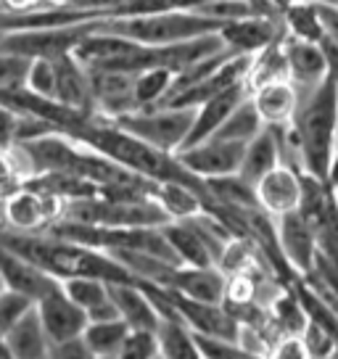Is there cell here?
<instances>
[{
  "label": "cell",
  "instance_id": "obj_1",
  "mask_svg": "<svg viewBox=\"0 0 338 359\" xmlns=\"http://www.w3.org/2000/svg\"><path fill=\"white\" fill-rule=\"evenodd\" d=\"M299 111L291 124L299 161L306 175L325 180L338 146V79L327 77L320 88L299 93Z\"/></svg>",
  "mask_w": 338,
  "mask_h": 359
},
{
  "label": "cell",
  "instance_id": "obj_2",
  "mask_svg": "<svg viewBox=\"0 0 338 359\" xmlns=\"http://www.w3.org/2000/svg\"><path fill=\"white\" fill-rule=\"evenodd\" d=\"M225 24L209 19L198 11L148 13V16H109L101 19L103 32L119 34L140 45H175L188 43L203 34H217Z\"/></svg>",
  "mask_w": 338,
  "mask_h": 359
},
{
  "label": "cell",
  "instance_id": "obj_3",
  "mask_svg": "<svg viewBox=\"0 0 338 359\" xmlns=\"http://www.w3.org/2000/svg\"><path fill=\"white\" fill-rule=\"evenodd\" d=\"M61 219L98 227H161L169 222L154 198H85L64 203Z\"/></svg>",
  "mask_w": 338,
  "mask_h": 359
},
{
  "label": "cell",
  "instance_id": "obj_4",
  "mask_svg": "<svg viewBox=\"0 0 338 359\" xmlns=\"http://www.w3.org/2000/svg\"><path fill=\"white\" fill-rule=\"evenodd\" d=\"M193 109H146V111H133L127 116H119L114 122L130 135H135L137 140L148 143L161 154H177L185 146V137L191 133L193 124Z\"/></svg>",
  "mask_w": 338,
  "mask_h": 359
},
{
  "label": "cell",
  "instance_id": "obj_5",
  "mask_svg": "<svg viewBox=\"0 0 338 359\" xmlns=\"http://www.w3.org/2000/svg\"><path fill=\"white\" fill-rule=\"evenodd\" d=\"M101 19L72 24V27H53V29H22V32H6L0 40V50L22 58H61L77 50V45L90 32L98 29Z\"/></svg>",
  "mask_w": 338,
  "mask_h": 359
},
{
  "label": "cell",
  "instance_id": "obj_6",
  "mask_svg": "<svg viewBox=\"0 0 338 359\" xmlns=\"http://www.w3.org/2000/svg\"><path fill=\"white\" fill-rule=\"evenodd\" d=\"M243 148H246L243 143L206 137V140L196 143V146L177 151L175 158L198 180H212V177H225V175H236L238 169H241Z\"/></svg>",
  "mask_w": 338,
  "mask_h": 359
},
{
  "label": "cell",
  "instance_id": "obj_7",
  "mask_svg": "<svg viewBox=\"0 0 338 359\" xmlns=\"http://www.w3.org/2000/svg\"><path fill=\"white\" fill-rule=\"evenodd\" d=\"M219 37L225 43L227 50H233L238 56H257L264 48L280 43L285 37L280 16H259L251 13L243 19H233L219 29Z\"/></svg>",
  "mask_w": 338,
  "mask_h": 359
},
{
  "label": "cell",
  "instance_id": "obj_8",
  "mask_svg": "<svg viewBox=\"0 0 338 359\" xmlns=\"http://www.w3.org/2000/svg\"><path fill=\"white\" fill-rule=\"evenodd\" d=\"M169 299H172V306H175L177 317L191 327L196 336L230 338V341H238V336H241V323L225 304L193 302V299H185V296L172 291H169Z\"/></svg>",
  "mask_w": 338,
  "mask_h": 359
},
{
  "label": "cell",
  "instance_id": "obj_9",
  "mask_svg": "<svg viewBox=\"0 0 338 359\" xmlns=\"http://www.w3.org/2000/svg\"><path fill=\"white\" fill-rule=\"evenodd\" d=\"M302 191H304V169L278 164L257 182V201L262 212H267L275 219L299 209Z\"/></svg>",
  "mask_w": 338,
  "mask_h": 359
},
{
  "label": "cell",
  "instance_id": "obj_10",
  "mask_svg": "<svg viewBox=\"0 0 338 359\" xmlns=\"http://www.w3.org/2000/svg\"><path fill=\"white\" fill-rule=\"evenodd\" d=\"M34 309H37V317L46 327L50 344H64L72 338H82L85 327L90 323L88 314L69 299L61 285L46 293L40 302L34 304Z\"/></svg>",
  "mask_w": 338,
  "mask_h": 359
},
{
  "label": "cell",
  "instance_id": "obj_11",
  "mask_svg": "<svg viewBox=\"0 0 338 359\" xmlns=\"http://www.w3.org/2000/svg\"><path fill=\"white\" fill-rule=\"evenodd\" d=\"M90 74L95 114L103 119H119L137 111L135 103V74L122 72H88Z\"/></svg>",
  "mask_w": 338,
  "mask_h": 359
},
{
  "label": "cell",
  "instance_id": "obj_12",
  "mask_svg": "<svg viewBox=\"0 0 338 359\" xmlns=\"http://www.w3.org/2000/svg\"><path fill=\"white\" fill-rule=\"evenodd\" d=\"M275 230H278V243H280L283 257L288 259L299 275H309L317 259V236L299 212H288L283 217H275Z\"/></svg>",
  "mask_w": 338,
  "mask_h": 359
},
{
  "label": "cell",
  "instance_id": "obj_13",
  "mask_svg": "<svg viewBox=\"0 0 338 359\" xmlns=\"http://www.w3.org/2000/svg\"><path fill=\"white\" fill-rule=\"evenodd\" d=\"M0 278H3L6 288L29 296L34 304L61 285V280L48 275L46 269H40L29 259H24L22 254H16L3 243H0Z\"/></svg>",
  "mask_w": 338,
  "mask_h": 359
},
{
  "label": "cell",
  "instance_id": "obj_14",
  "mask_svg": "<svg viewBox=\"0 0 338 359\" xmlns=\"http://www.w3.org/2000/svg\"><path fill=\"white\" fill-rule=\"evenodd\" d=\"M248 95H251V88H248V82L243 79V82H238V85H233V88L217 93L215 98H209L206 103H201V106L196 109V114H193L191 133H188V137H185V146L182 148L196 146V143H201V140H206V137H212V135L227 122V116L236 111Z\"/></svg>",
  "mask_w": 338,
  "mask_h": 359
},
{
  "label": "cell",
  "instance_id": "obj_15",
  "mask_svg": "<svg viewBox=\"0 0 338 359\" xmlns=\"http://www.w3.org/2000/svg\"><path fill=\"white\" fill-rule=\"evenodd\" d=\"M164 288L193 302L225 304L227 275L219 267H175L167 275Z\"/></svg>",
  "mask_w": 338,
  "mask_h": 359
},
{
  "label": "cell",
  "instance_id": "obj_16",
  "mask_svg": "<svg viewBox=\"0 0 338 359\" xmlns=\"http://www.w3.org/2000/svg\"><path fill=\"white\" fill-rule=\"evenodd\" d=\"M283 53L288 61V79L299 93L320 88L327 79V61L320 43H306L296 37H283Z\"/></svg>",
  "mask_w": 338,
  "mask_h": 359
},
{
  "label": "cell",
  "instance_id": "obj_17",
  "mask_svg": "<svg viewBox=\"0 0 338 359\" xmlns=\"http://www.w3.org/2000/svg\"><path fill=\"white\" fill-rule=\"evenodd\" d=\"M251 101L259 111L264 127H288L299 111V90L291 79H275L251 90Z\"/></svg>",
  "mask_w": 338,
  "mask_h": 359
},
{
  "label": "cell",
  "instance_id": "obj_18",
  "mask_svg": "<svg viewBox=\"0 0 338 359\" xmlns=\"http://www.w3.org/2000/svg\"><path fill=\"white\" fill-rule=\"evenodd\" d=\"M53 64H56V95H53V101L79 114H95L88 69L82 67L72 53L53 58Z\"/></svg>",
  "mask_w": 338,
  "mask_h": 359
},
{
  "label": "cell",
  "instance_id": "obj_19",
  "mask_svg": "<svg viewBox=\"0 0 338 359\" xmlns=\"http://www.w3.org/2000/svg\"><path fill=\"white\" fill-rule=\"evenodd\" d=\"M154 288L156 285H148V288H140V285H109L114 304L119 309V317L127 323L130 330H151V333H156L158 323H161V312H158L154 299H151Z\"/></svg>",
  "mask_w": 338,
  "mask_h": 359
},
{
  "label": "cell",
  "instance_id": "obj_20",
  "mask_svg": "<svg viewBox=\"0 0 338 359\" xmlns=\"http://www.w3.org/2000/svg\"><path fill=\"white\" fill-rule=\"evenodd\" d=\"M61 288L82 312L88 314L90 323L122 320L111 299V291H109V283L95 280V278H69V280H61Z\"/></svg>",
  "mask_w": 338,
  "mask_h": 359
},
{
  "label": "cell",
  "instance_id": "obj_21",
  "mask_svg": "<svg viewBox=\"0 0 338 359\" xmlns=\"http://www.w3.org/2000/svg\"><path fill=\"white\" fill-rule=\"evenodd\" d=\"M154 201L164 209L169 219H191L196 214L206 212V203L212 201V196L206 191V185H188V182H156L154 185Z\"/></svg>",
  "mask_w": 338,
  "mask_h": 359
},
{
  "label": "cell",
  "instance_id": "obj_22",
  "mask_svg": "<svg viewBox=\"0 0 338 359\" xmlns=\"http://www.w3.org/2000/svg\"><path fill=\"white\" fill-rule=\"evenodd\" d=\"M161 233L175 251L180 267H217L212 251L185 219H169L167 224H161Z\"/></svg>",
  "mask_w": 338,
  "mask_h": 359
},
{
  "label": "cell",
  "instance_id": "obj_23",
  "mask_svg": "<svg viewBox=\"0 0 338 359\" xmlns=\"http://www.w3.org/2000/svg\"><path fill=\"white\" fill-rule=\"evenodd\" d=\"M278 164H283L280 156V143H278V135L272 127H264L254 140H248L243 148V158H241V169L238 175L248 182H259L270 169H275Z\"/></svg>",
  "mask_w": 338,
  "mask_h": 359
},
{
  "label": "cell",
  "instance_id": "obj_24",
  "mask_svg": "<svg viewBox=\"0 0 338 359\" xmlns=\"http://www.w3.org/2000/svg\"><path fill=\"white\" fill-rule=\"evenodd\" d=\"M6 341H8L11 359H50L53 344H50L46 327L37 317V309H32L22 323H16L6 333Z\"/></svg>",
  "mask_w": 338,
  "mask_h": 359
},
{
  "label": "cell",
  "instance_id": "obj_25",
  "mask_svg": "<svg viewBox=\"0 0 338 359\" xmlns=\"http://www.w3.org/2000/svg\"><path fill=\"white\" fill-rule=\"evenodd\" d=\"M156 341L161 359H203L196 333L180 317H161L156 327Z\"/></svg>",
  "mask_w": 338,
  "mask_h": 359
},
{
  "label": "cell",
  "instance_id": "obj_26",
  "mask_svg": "<svg viewBox=\"0 0 338 359\" xmlns=\"http://www.w3.org/2000/svg\"><path fill=\"white\" fill-rule=\"evenodd\" d=\"M206 191L212 196V201L227 209H257V185L243 180L241 175H225V177H212L203 180Z\"/></svg>",
  "mask_w": 338,
  "mask_h": 359
},
{
  "label": "cell",
  "instance_id": "obj_27",
  "mask_svg": "<svg viewBox=\"0 0 338 359\" xmlns=\"http://www.w3.org/2000/svg\"><path fill=\"white\" fill-rule=\"evenodd\" d=\"M272 317V325L280 336H302L306 327V312L299 296L293 293V288H280V291L272 296V302L267 304Z\"/></svg>",
  "mask_w": 338,
  "mask_h": 359
},
{
  "label": "cell",
  "instance_id": "obj_28",
  "mask_svg": "<svg viewBox=\"0 0 338 359\" xmlns=\"http://www.w3.org/2000/svg\"><path fill=\"white\" fill-rule=\"evenodd\" d=\"M130 327L124 320H106V323H88L82 341L88 344L95 359H116Z\"/></svg>",
  "mask_w": 338,
  "mask_h": 359
},
{
  "label": "cell",
  "instance_id": "obj_29",
  "mask_svg": "<svg viewBox=\"0 0 338 359\" xmlns=\"http://www.w3.org/2000/svg\"><path fill=\"white\" fill-rule=\"evenodd\" d=\"M280 19L288 37L306 40V43H320L323 40V24H320L315 0H296L293 6H288L280 13Z\"/></svg>",
  "mask_w": 338,
  "mask_h": 359
},
{
  "label": "cell",
  "instance_id": "obj_30",
  "mask_svg": "<svg viewBox=\"0 0 338 359\" xmlns=\"http://www.w3.org/2000/svg\"><path fill=\"white\" fill-rule=\"evenodd\" d=\"M262 130H264V122H262L259 111H257V106H254L251 95H248L246 101L227 116V122L222 124L212 137L230 140V143H243V146H246L248 140H254Z\"/></svg>",
  "mask_w": 338,
  "mask_h": 359
},
{
  "label": "cell",
  "instance_id": "obj_31",
  "mask_svg": "<svg viewBox=\"0 0 338 359\" xmlns=\"http://www.w3.org/2000/svg\"><path fill=\"white\" fill-rule=\"evenodd\" d=\"M172 79H175V72H169V69H148V72L135 74L137 111L158 109L161 103L167 101L169 88H172Z\"/></svg>",
  "mask_w": 338,
  "mask_h": 359
},
{
  "label": "cell",
  "instance_id": "obj_32",
  "mask_svg": "<svg viewBox=\"0 0 338 359\" xmlns=\"http://www.w3.org/2000/svg\"><path fill=\"white\" fill-rule=\"evenodd\" d=\"M275 79H288V61H285V53H283V40L280 43L264 48L262 53L254 56L251 61V69H248V88H259V85H267V82H275Z\"/></svg>",
  "mask_w": 338,
  "mask_h": 359
},
{
  "label": "cell",
  "instance_id": "obj_33",
  "mask_svg": "<svg viewBox=\"0 0 338 359\" xmlns=\"http://www.w3.org/2000/svg\"><path fill=\"white\" fill-rule=\"evenodd\" d=\"M209 0H127L114 16H148V13L201 11Z\"/></svg>",
  "mask_w": 338,
  "mask_h": 359
},
{
  "label": "cell",
  "instance_id": "obj_34",
  "mask_svg": "<svg viewBox=\"0 0 338 359\" xmlns=\"http://www.w3.org/2000/svg\"><path fill=\"white\" fill-rule=\"evenodd\" d=\"M34 309V302L29 296H24L19 291L3 288L0 291V330L8 333L16 323H22L27 314Z\"/></svg>",
  "mask_w": 338,
  "mask_h": 359
},
{
  "label": "cell",
  "instance_id": "obj_35",
  "mask_svg": "<svg viewBox=\"0 0 338 359\" xmlns=\"http://www.w3.org/2000/svg\"><path fill=\"white\" fill-rule=\"evenodd\" d=\"M27 90L40 98L56 95V64L50 58H34L27 72Z\"/></svg>",
  "mask_w": 338,
  "mask_h": 359
},
{
  "label": "cell",
  "instance_id": "obj_36",
  "mask_svg": "<svg viewBox=\"0 0 338 359\" xmlns=\"http://www.w3.org/2000/svg\"><path fill=\"white\" fill-rule=\"evenodd\" d=\"M29 58L13 56L0 50V93L27 88V72H29Z\"/></svg>",
  "mask_w": 338,
  "mask_h": 359
},
{
  "label": "cell",
  "instance_id": "obj_37",
  "mask_svg": "<svg viewBox=\"0 0 338 359\" xmlns=\"http://www.w3.org/2000/svg\"><path fill=\"white\" fill-rule=\"evenodd\" d=\"M158 357V341L156 333L151 330H130L124 338L122 348L116 359H156Z\"/></svg>",
  "mask_w": 338,
  "mask_h": 359
},
{
  "label": "cell",
  "instance_id": "obj_38",
  "mask_svg": "<svg viewBox=\"0 0 338 359\" xmlns=\"http://www.w3.org/2000/svg\"><path fill=\"white\" fill-rule=\"evenodd\" d=\"M196 341H198L203 359H259L257 354H251L248 348H243L238 341H230V338L196 336Z\"/></svg>",
  "mask_w": 338,
  "mask_h": 359
},
{
  "label": "cell",
  "instance_id": "obj_39",
  "mask_svg": "<svg viewBox=\"0 0 338 359\" xmlns=\"http://www.w3.org/2000/svg\"><path fill=\"white\" fill-rule=\"evenodd\" d=\"M304 348L309 359H333L338 348V338L333 333H327L325 327L315 325V323H306L304 333H302Z\"/></svg>",
  "mask_w": 338,
  "mask_h": 359
},
{
  "label": "cell",
  "instance_id": "obj_40",
  "mask_svg": "<svg viewBox=\"0 0 338 359\" xmlns=\"http://www.w3.org/2000/svg\"><path fill=\"white\" fill-rule=\"evenodd\" d=\"M203 16H209V19H217V22H233V19H243V16H251L254 8L248 6L246 0H209L206 6H203L201 11Z\"/></svg>",
  "mask_w": 338,
  "mask_h": 359
},
{
  "label": "cell",
  "instance_id": "obj_41",
  "mask_svg": "<svg viewBox=\"0 0 338 359\" xmlns=\"http://www.w3.org/2000/svg\"><path fill=\"white\" fill-rule=\"evenodd\" d=\"M264 359H309L302 336H283L270 346Z\"/></svg>",
  "mask_w": 338,
  "mask_h": 359
},
{
  "label": "cell",
  "instance_id": "obj_42",
  "mask_svg": "<svg viewBox=\"0 0 338 359\" xmlns=\"http://www.w3.org/2000/svg\"><path fill=\"white\" fill-rule=\"evenodd\" d=\"M16 124L19 114L0 103V154H8L16 148Z\"/></svg>",
  "mask_w": 338,
  "mask_h": 359
},
{
  "label": "cell",
  "instance_id": "obj_43",
  "mask_svg": "<svg viewBox=\"0 0 338 359\" xmlns=\"http://www.w3.org/2000/svg\"><path fill=\"white\" fill-rule=\"evenodd\" d=\"M56 3H64V6H72V8H79V11H93L109 19L114 13L122 8L127 0H56Z\"/></svg>",
  "mask_w": 338,
  "mask_h": 359
},
{
  "label": "cell",
  "instance_id": "obj_44",
  "mask_svg": "<svg viewBox=\"0 0 338 359\" xmlns=\"http://www.w3.org/2000/svg\"><path fill=\"white\" fill-rule=\"evenodd\" d=\"M50 359H95L93 351L82 338H72L64 344H53L50 346Z\"/></svg>",
  "mask_w": 338,
  "mask_h": 359
},
{
  "label": "cell",
  "instance_id": "obj_45",
  "mask_svg": "<svg viewBox=\"0 0 338 359\" xmlns=\"http://www.w3.org/2000/svg\"><path fill=\"white\" fill-rule=\"evenodd\" d=\"M315 6L323 24V37L338 45V6H327V3H315Z\"/></svg>",
  "mask_w": 338,
  "mask_h": 359
},
{
  "label": "cell",
  "instance_id": "obj_46",
  "mask_svg": "<svg viewBox=\"0 0 338 359\" xmlns=\"http://www.w3.org/2000/svg\"><path fill=\"white\" fill-rule=\"evenodd\" d=\"M325 185L333 193H338V146H336V154H333V158H330V167H327Z\"/></svg>",
  "mask_w": 338,
  "mask_h": 359
},
{
  "label": "cell",
  "instance_id": "obj_47",
  "mask_svg": "<svg viewBox=\"0 0 338 359\" xmlns=\"http://www.w3.org/2000/svg\"><path fill=\"white\" fill-rule=\"evenodd\" d=\"M0 359H11V351H8V341H6V333L0 330Z\"/></svg>",
  "mask_w": 338,
  "mask_h": 359
},
{
  "label": "cell",
  "instance_id": "obj_48",
  "mask_svg": "<svg viewBox=\"0 0 338 359\" xmlns=\"http://www.w3.org/2000/svg\"><path fill=\"white\" fill-rule=\"evenodd\" d=\"M270 3H272V8H275V11L283 13L285 8H288V6H293L296 0H270Z\"/></svg>",
  "mask_w": 338,
  "mask_h": 359
},
{
  "label": "cell",
  "instance_id": "obj_49",
  "mask_svg": "<svg viewBox=\"0 0 338 359\" xmlns=\"http://www.w3.org/2000/svg\"><path fill=\"white\" fill-rule=\"evenodd\" d=\"M3 288H6V285H3V278H0V291H3Z\"/></svg>",
  "mask_w": 338,
  "mask_h": 359
},
{
  "label": "cell",
  "instance_id": "obj_50",
  "mask_svg": "<svg viewBox=\"0 0 338 359\" xmlns=\"http://www.w3.org/2000/svg\"><path fill=\"white\" fill-rule=\"evenodd\" d=\"M333 359H338V348H336V357H333Z\"/></svg>",
  "mask_w": 338,
  "mask_h": 359
},
{
  "label": "cell",
  "instance_id": "obj_51",
  "mask_svg": "<svg viewBox=\"0 0 338 359\" xmlns=\"http://www.w3.org/2000/svg\"><path fill=\"white\" fill-rule=\"evenodd\" d=\"M0 40H3V32H0Z\"/></svg>",
  "mask_w": 338,
  "mask_h": 359
},
{
  "label": "cell",
  "instance_id": "obj_52",
  "mask_svg": "<svg viewBox=\"0 0 338 359\" xmlns=\"http://www.w3.org/2000/svg\"><path fill=\"white\" fill-rule=\"evenodd\" d=\"M156 359H161V357H156Z\"/></svg>",
  "mask_w": 338,
  "mask_h": 359
}]
</instances>
